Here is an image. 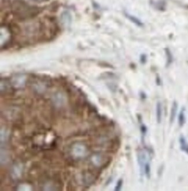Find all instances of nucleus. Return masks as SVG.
<instances>
[{
	"instance_id": "0eeeda50",
	"label": "nucleus",
	"mask_w": 188,
	"mask_h": 191,
	"mask_svg": "<svg viewBox=\"0 0 188 191\" xmlns=\"http://www.w3.org/2000/svg\"><path fill=\"white\" fill-rule=\"evenodd\" d=\"M185 109H182L181 111L180 112V113L179 115V118H178V123L179 125L182 127L184 126V124L185 123Z\"/></svg>"
},
{
	"instance_id": "39448f33",
	"label": "nucleus",
	"mask_w": 188,
	"mask_h": 191,
	"mask_svg": "<svg viewBox=\"0 0 188 191\" xmlns=\"http://www.w3.org/2000/svg\"><path fill=\"white\" fill-rule=\"evenodd\" d=\"M179 143L181 149L188 154V144L184 137H181L179 138Z\"/></svg>"
},
{
	"instance_id": "f257e3e1",
	"label": "nucleus",
	"mask_w": 188,
	"mask_h": 191,
	"mask_svg": "<svg viewBox=\"0 0 188 191\" xmlns=\"http://www.w3.org/2000/svg\"><path fill=\"white\" fill-rule=\"evenodd\" d=\"M12 9L14 15L21 20L32 18L40 13V8L31 6L22 0L14 1Z\"/></svg>"
},
{
	"instance_id": "9d476101",
	"label": "nucleus",
	"mask_w": 188,
	"mask_h": 191,
	"mask_svg": "<svg viewBox=\"0 0 188 191\" xmlns=\"http://www.w3.org/2000/svg\"><path fill=\"white\" fill-rule=\"evenodd\" d=\"M32 1H36V2H43V1H48V0H32Z\"/></svg>"
},
{
	"instance_id": "6e6552de",
	"label": "nucleus",
	"mask_w": 188,
	"mask_h": 191,
	"mask_svg": "<svg viewBox=\"0 0 188 191\" xmlns=\"http://www.w3.org/2000/svg\"><path fill=\"white\" fill-rule=\"evenodd\" d=\"M151 165H150V163H149V162H146L144 166V174L146 176L147 178H150L151 176Z\"/></svg>"
},
{
	"instance_id": "1a4fd4ad",
	"label": "nucleus",
	"mask_w": 188,
	"mask_h": 191,
	"mask_svg": "<svg viewBox=\"0 0 188 191\" xmlns=\"http://www.w3.org/2000/svg\"><path fill=\"white\" fill-rule=\"evenodd\" d=\"M122 185H123V180L122 179L118 180L115 188V191H120L122 187Z\"/></svg>"
},
{
	"instance_id": "f03ea898",
	"label": "nucleus",
	"mask_w": 188,
	"mask_h": 191,
	"mask_svg": "<svg viewBox=\"0 0 188 191\" xmlns=\"http://www.w3.org/2000/svg\"><path fill=\"white\" fill-rule=\"evenodd\" d=\"M151 5L155 9L162 11L165 9V0H151Z\"/></svg>"
},
{
	"instance_id": "20e7f679",
	"label": "nucleus",
	"mask_w": 188,
	"mask_h": 191,
	"mask_svg": "<svg viewBox=\"0 0 188 191\" xmlns=\"http://www.w3.org/2000/svg\"><path fill=\"white\" fill-rule=\"evenodd\" d=\"M162 118V106L161 104L158 102L156 104V120L158 123H160Z\"/></svg>"
},
{
	"instance_id": "7ed1b4c3",
	"label": "nucleus",
	"mask_w": 188,
	"mask_h": 191,
	"mask_svg": "<svg viewBox=\"0 0 188 191\" xmlns=\"http://www.w3.org/2000/svg\"><path fill=\"white\" fill-rule=\"evenodd\" d=\"M125 15L129 19H130L132 22H133L136 25H137L138 26H140V27L143 26V23L139 19L136 17L135 16L130 15V14H127V13H125Z\"/></svg>"
},
{
	"instance_id": "423d86ee",
	"label": "nucleus",
	"mask_w": 188,
	"mask_h": 191,
	"mask_svg": "<svg viewBox=\"0 0 188 191\" xmlns=\"http://www.w3.org/2000/svg\"><path fill=\"white\" fill-rule=\"evenodd\" d=\"M177 107H178L177 103L176 102H174L172 105V107L171 109V113H170V123H172L173 122L175 118L176 111H177Z\"/></svg>"
}]
</instances>
